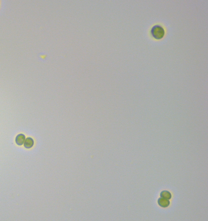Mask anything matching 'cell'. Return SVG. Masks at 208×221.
Here are the masks:
<instances>
[{
  "instance_id": "cell-4",
  "label": "cell",
  "mask_w": 208,
  "mask_h": 221,
  "mask_svg": "<svg viewBox=\"0 0 208 221\" xmlns=\"http://www.w3.org/2000/svg\"><path fill=\"white\" fill-rule=\"evenodd\" d=\"M34 144V141L33 139L30 137L27 138L24 143V147L27 149L32 148Z\"/></svg>"
},
{
  "instance_id": "cell-5",
  "label": "cell",
  "mask_w": 208,
  "mask_h": 221,
  "mask_svg": "<svg viewBox=\"0 0 208 221\" xmlns=\"http://www.w3.org/2000/svg\"><path fill=\"white\" fill-rule=\"evenodd\" d=\"M160 196L161 197L169 200L171 198V194L170 192L167 190L162 191L160 193Z\"/></svg>"
},
{
  "instance_id": "cell-6",
  "label": "cell",
  "mask_w": 208,
  "mask_h": 221,
  "mask_svg": "<svg viewBox=\"0 0 208 221\" xmlns=\"http://www.w3.org/2000/svg\"><path fill=\"white\" fill-rule=\"evenodd\" d=\"M38 57L40 60L42 61H45L47 59L48 55L45 53H41L38 54Z\"/></svg>"
},
{
  "instance_id": "cell-3",
  "label": "cell",
  "mask_w": 208,
  "mask_h": 221,
  "mask_svg": "<svg viewBox=\"0 0 208 221\" xmlns=\"http://www.w3.org/2000/svg\"><path fill=\"white\" fill-rule=\"evenodd\" d=\"M157 202L159 206L164 208L168 207L170 204L169 200L161 197L158 199Z\"/></svg>"
},
{
  "instance_id": "cell-2",
  "label": "cell",
  "mask_w": 208,
  "mask_h": 221,
  "mask_svg": "<svg viewBox=\"0 0 208 221\" xmlns=\"http://www.w3.org/2000/svg\"><path fill=\"white\" fill-rule=\"evenodd\" d=\"M25 139V136L24 134L21 133H19L15 137V143L18 145H22L24 143Z\"/></svg>"
},
{
  "instance_id": "cell-1",
  "label": "cell",
  "mask_w": 208,
  "mask_h": 221,
  "mask_svg": "<svg viewBox=\"0 0 208 221\" xmlns=\"http://www.w3.org/2000/svg\"><path fill=\"white\" fill-rule=\"evenodd\" d=\"M150 33L152 36L155 39L159 40L163 38L165 34V31L161 25L156 24L151 28Z\"/></svg>"
}]
</instances>
